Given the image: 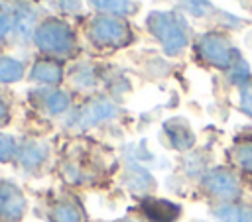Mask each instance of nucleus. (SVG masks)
<instances>
[{"mask_svg": "<svg viewBox=\"0 0 252 222\" xmlns=\"http://www.w3.org/2000/svg\"><path fill=\"white\" fill-rule=\"evenodd\" d=\"M165 134H167V138H169V141H171V145L175 149H189L193 145V141H195L189 126L179 118L169 120L165 124Z\"/></svg>", "mask_w": 252, "mask_h": 222, "instance_id": "6e6552de", "label": "nucleus"}, {"mask_svg": "<svg viewBox=\"0 0 252 222\" xmlns=\"http://www.w3.org/2000/svg\"><path fill=\"white\" fill-rule=\"evenodd\" d=\"M234 161L248 173H252V143H244V145H238L232 153Z\"/></svg>", "mask_w": 252, "mask_h": 222, "instance_id": "a211bd4d", "label": "nucleus"}, {"mask_svg": "<svg viewBox=\"0 0 252 222\" xmlns=\"http://www.w3.org/2000/svg\"><path fill=\"white\" fill-rule=\"evenodd\" d=\"M96 10H102L106 14L126 16L134 12V4L130 0H89Z\"/></svg>", "mask_w": 252, "mask_h": 222, "instance_id": "ddd939ff", "label": "nucleus"}, {"mask_svg": "<svg viewBox=\"0 0 252 222\" xmlns=\"http://www.w3.org/2000/svg\"><path fill=\"white\" fill-rule=\"evenodd\" d=\"M16 155V141L8 134H0V161H10Z\"/></svg>", "mask_w": 252, "mask_h": 222, "instance_id": "6ab92c4d", "label": "nucleus"}, {"mask_svg": "<svg viewBox=\"0 0 252 222\" xmlns=\"http://www.w3.org/2000/svg\"><path fill=\"white\" fill-rule=\"evenodd\" d=\"M4 116H6V106H4V102L0 100V120H2Z\"/></svg>", "mask_w": 252, "mask_h": 222, "instance_id": "4be33fe9", "label": "nucleus"}, {"mask_svg": "<svg viewBox=\"0 0 252 222\" xmlns=\"http://www.w3.org/2000/svg\"><path fill=\"white\" fill-rule=\"evenodd\" d=\"M53 222H83V212L75 202L65 200L53 208Z\"/></svg>", "mask_w": 252, "mask_h": 222, "instance_id": "f8f14e48", "label": "nucleus"}, {"mask_svg": "<svg viewBox=\"0 0 252 222\" xmlns=\"http://www.w3.org/2000/svg\"><path fill=\"white\" fill-rule=\"evenodd\" d=\"M6 31H8V20L4 16H0V39L6 35Z\"/></svg>", "mask_w": 252, "mask_h": 222, "instance_id": "412c9836", "label": "nucleus"}, {"mask_svg": "<svg viewBox=\"0 0 252 222\" xmlns=\"http://www.w3.org/2000/svg\"><path fill=\"white\" fill-rule=\"evenodd\" d=\"M195 51L205 63H209L217 69H230L232 67L234 51H232L228 39L220 33H205L197 41Z\"/></svg>", "mask_w": 252, "mask_h": 222, "instance_id": "20e7f679", "label": "nucleus"}, {"mask_svg": "<svg viewBox=\"0 0 252 222\" xmlns=\"http://www.w3.org/2000/svg\"><path fill=\"white\" fill-rule=\"evenodd\" d=\"M33 22H35V16H33V12H30L28 8H24V10H20L18 14H16V18H14V28H16V31L22 35H30V31H32V28H33Z\"/></svg>", "mask_w": 252, "mask_h": 222, "instance_id": "dca6fc26", "label": "nucleus"}, {"mask_svg": "<svg viewBox=\"0 0 252 222\" xmlns=\"http://www.w3.org/2000/svg\"><path fill=\"white\" fill-rule=\"evenodd\" d=\"M148 29L163 45L167 55H177L187 45V31L171 12H152L148 16Z\"/></svg>", "mask_w": 252, "mask_h": 222, "instance_id": "f257e3e1", "label": "nucleus"}, {"mask_svg": "<svg viewBox=\"0 0 252 222\" xmlns=\"http://www.w3.org/2000/svg\"><path fill=\"white\" fill-rule=\"evenodd\" d=\"M116 112V108L108 102V100H94L91 102L79 116V122L81 126H93L96 122H102L106 118H110L112 114Z\"/></svg>", "mask_w": 252, "mask_h": 222, "instance_id": "9d476101", "label": "nucleus"}, {"mask_svg": "<svg viewBox=\"0 0 252 222\" xmlns=\"http://www.w3.org/2000/svg\"><path fill=\"white\" fill-rule=\"evenodd\" d=\"M45 155H47L45 145L33 143V145H28L26 149H22L20 159H22V165H26V167H33V165H37L39 161H43Z\"/></svg>", "mask_w": 252, "mask_h": 222, "instance_id": "2eb2a0df", "label": "nucleus"}, {"mask_svg": "<svg viewBox=\"0 0 252 222\" xmlns=\"http://www.w3.org/2000/svg\"><path fill=\"white\" fill-rule=\"evenodd\" d=\"M33 41L39 51L49 55H65L73 47V31L71 28L55 18L41 22L33 31Z\"/></svg>", "mask_w": 252, "mask_h": 222, "instance_id": "f03ea898", "label": "nucleus"}, {"mask_svg": "<svg viewBox=\"0 0 252 222\" xmlns=\"http://www.w3.org/2000/svg\"><path fill=\"white\" fill-rule=\"evenodd\" d=\"M30 77H32L33 81H37V83L57 84V83L61 81V77H63V69H61L59 63L43 59V61H35V63H33Z\"/></svg>", "mask_w": 252, "mask_h": 222, "instance_id": "1a4fd4ad", "label": "nucleus"}, {"mask_svg": "<svg viewBox=\"0 0 252 222\" xmlns=\"http://www.w3.org/2000/svg\"><path fill=\"white\" fill-rule=\"evenodd\" d=\"M128 222H132V220H128Z\"/></svg>", "mask_w": 252, "mask_h": 222, "instance_id": "5701e85b", "label": "nucleus"}, {"mask_svg": "<svg viewBox=\"0 0 252 222\" xmlns=\"http://www.w3.org/2000/svg\"><path fill=\"white\" fill-rule=\"evenodd\" d=\"M240 106L248 116H252V84H244L242 86V90H240Z\"/></svg>", "mask_w": 252, "mask_h": 222, "instance_id": "aec40b11", "label": "nucleus"}, {"mask_svg": "<svg viewBox=\"0 0 252 222\" xmlns=\"http://www.w3.org/2000/svg\"><path fill=\"white\" fill-rule=\"evenodd\" d=\"M142 212L150 222H175L181 208L165 198H146L142 202Z\"/></svg>", "mask_w": 252, "mask_h": 222, "instance_id": "0eeeda50", "label": "nucleus"}, {"mask_svg": "<svg viewBox=\"0 0 252 222\" xmlns=\"http://www.w3.org/2000/svg\"><path fill=\"white\" fill-rule=\"evenodd\" d=\"M24 77V65L12 57H0V83H14Z\"/></svg>", "mask_w": 252, "mask_h": 222, "instance_id": "4468645a", "label": "nucleus"}, {"mask_svg": "<svg viewBox=\"0 0 252 222\" xmlns=\"http://www.w3.org/2000/svg\"><path fill=\"white\" fill-rule=\"evenodd\" d=\"M215 216L220 222H252V208L224 204V206H219L215 210Z\"/></svg>", "mask_w": 252, "mask_h": 222, "instance_id": "9b49d317", "label": "nucleus"}, {"mask_svg": "<svg viewBox=\"0 0 252 222\" xmlns=\"http://www.w3.org/2000/svg\"><path fill=\"white\" fill-rule=\"evenodd\" d=\"M87 35L98 47H124L132 39V31L126 22L118 18H96L91 22Z\"/></svg>", "mask_w": 252, "mask_h": 222, "instance_id": "7ed1b4c3", "label": "nucleus"}, {"mask_svg": "<svg viewBox=\"0 0 252 222\" xmlns=\"http://www.w3.org/2000/svg\"><path fill=\"white\" fill-rule=\"evenodd\" d=\"M45 106H47V110L51 114H59L69 106V96L65 92H61V90H53V92H49L45 96Z\"/></svg>", "mask_w": 252, "mask_h": 222, "instance_id": "f3484780", "label": "nucleus"}, {"mask_svg": "<svg viewBox=\"0 0 252 222\" xmlns=\"http://www.w3.org/2000/svg\"><path fill=\"white\" fill-rule=\"evenodd\" d=\"M205 187L211 194L220 196V198H236L238 193H240L236 177L230 171H224V169L211 171L205 179Z\"/></svg>", "mask_w": 252, "mask_h": 222, "instance_id": "423d86ee", "label": "nucleus"}, {"mask_svg": "<svg viewBox=\"0 0 252 222\" xmlns=\"http://www.w3.org/2000/svg\"><path fill=\"white\" fill-rule=\"evenodd\" d=\"M26 212L22 191L8 181H0V222H20Z\"/></svg>", "mask_w": 252, "mask_h": 222, "instance_id": "39448f33", "label": "nucleus"}]
</instances>
